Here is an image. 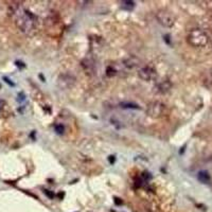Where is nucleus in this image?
<instances>
[{
  "label": "nucleus",
  "instance_id": "nucleus-1",
  "mask_svg": "<svg viewBox=\"0 0 212 212\" xmlns=\"http://www.w3.org/2000/svg\"><path fill=\"white\" fill-rule=\"evenodd\" d=\"M11 14L14 17L15 24L17 28L26 34H30L36 29L37 18L34 14L26 10L21 6H13Z\"/></svg>",
  "mask_w": 212,
  "mask_h": 212
},
{
  "label": "nucleus",
  "instance_id": "nucleus-2",
  "mask_svg": "<svg viewBox=\"0 0 212 212\" xmlns=\"http://www.w3.org/2000/svg\"><path fill=\"white\" fill-rule=\"evenodd\" d=\"M188 42L193 47L201 48L208 44V36L199 29H194L188 34Z\"/></svg>",
  "mask_w": 212,
  "mask_h": 212
},
{
  "label": "nucleus",
  "instance_id": "nucleus-3",
  "mask_svg": "<svg viewBox=\"0 0 212 212\" xmlns=\"http://www.w3.org/2000/svg\"><path fill=\"white\" fill-rule=\"evenodd\" d=\"M164 110H166V105L159 101H155V102H152L149 105L148 109H146V114L151 118L157 119L163 116Z\"/></svg>",
  "mask_w": 212,
  "mask_h": 212
},
{
  "label": "nucleus",
  "instance_id": "nucleus-4",
  "mask_svg": "<svg viewBox=\"0 0 212 212\" xmlns=\"http://www.w3.org/2000/svg\"><path fill=\"white\" fill-rule=\"evenodd\" d=\"M156 18L159 21V24H162L163 27H167V28H171L175 24V17H174V15L168 11H159L156 14Z\"/></svg>",
  "mask_w": 212,
  "mask_h": 212
},
{
  "label": "nucleus",
  "instance_id": "nucleus-5",
  "mask_svg": "<svg viewBox=\"0 0 212 212\" xmlns=\"http://www.w3.org/2000/svg\"><path fill=\"white\" fill-rule=\"evenodd\" d=\"M138 76L143 81L149 82L156 78V70L152 66H144L138 70Z\"/></svg>",
  "mask_w": 212,
  "mask_h": 212
},
{
  "label": "nucleus",
  "instance_id": "nucleus-6",
  "mask_svg": "<svg viewBox=\"0 0 212 212\" xmlns=\"http://www.w3.org/2000/svg\"><path fill=\"white\" fill-rule=\"evenodd\" d=\"M139 63H140V59L137 58V57H135V56H128L123 61L124 66L129 69H133L135 67H137L139 65Z\"/></svg>",
  "mask_w": 212,
  "mask_h": 212
},
{
  "label": "nucleus",
  "instance_id": "nucleus-7",
  "mask_svg": "<svg viewBox=\"0 0 212 212\" xmlns=\"http://www.w3.org/2000/svg\"><path fill=\"white\" fill-rule=\"evenodd\" d=\"M197 179L201 184H210L211 181L210 174L207 171H199L197 174Z\"/></svg>",
  "mask_w": 212,
  "mask_h": 212
},
{
  "label": "nucleus",
  "instance_id": "nucleus-8",
  "mask_svg": "<svg viewBox=\"0 0 212 212\" xmlns=\"http://www.w3.org/2000/svg\"><path fill=\"white\" fill-rule=\"evenodd\" d=\"M172 87V84L170 83L169 81H164L162 82L161 84L158 85V89H159V92H161V93H164V92L169 91L170 89H171Z\"/></svg>",
  "mask_w": 212,
  "mask_h": 212
},
{
  "label": "nucleus",
  "instance_id": "nucleus-9",
  "mask_svg": "<svg viewBox=\"0 0 212 212\" xmlns=\"http://www.w3.org/2000/svg\"><path fill=\"white\" fill-rule=\"evenodd\" d=\"M120 106L122 107V108H131V109H139L140 108L138 104L129 103V102H122V103H120Z\"/></svg>",
  "mask_w": 212,
  "mask_h": 212
},
{
  "label": "nucleus",
  "instance_id": "nucleus-10",
  "mask_svg": "<svg viewBox=\"0 0 212 212\" xmlns=\"http://www.w3.org/2000/svg\"><path fill=\"white\" fill-rule=\"evenodd\" d=\"M121 4H122V7L126 10H132L135 6L134 1H121Z\"/></svg>",
  "mask_w": 212,
  "mask_h": 212
},
{
  "label": "nucleus",
  "instance_id": "nucleus-11",
  "mask_svg": "<svg viewBox=\"0 0 212 212\" xmlns=\"http://www.w3.org/2000/svg\"><path fill=\"white\" fill-rule=\"evenodd\" d=\"M54 129H55V132L58 135H62V134H64L65 127H64V125H62V124H55V125H54Z\"/></svg>",
  "mask_w": 212,
  "mask_h": 212
},
{
  "label": "nucleus",
  "instance_id": "nucleus-12",
  "mask_svg": "<svg viewBox=\"0 0 212 212\" xmlns=\"http://www.w3.org/2000/svg\"><path fill=\"white\" fill-rule=\"evenodd\" d=\"M26 100V96H24V92H20V93H18V98H17V101L18 102H22Z\"/></svg>",
  "mask_w": 212,
  "mask_h": 212
},
{
  "label": "nucleus",
  "instance_id": "nucleus-13",
  "mask_svg": "<svg viewBox=\"0 0 212 212\" xmlns=\"http://www.w3.org/2000/svg\"><path fill=\"white\" fill-rule=\"evenodd\" d=\"M44 193L46 194L47 196H48L49 198H51V199H53V197H54V194L52 193V192H50L49 190H46V189H45L44 190Z\"/></svg>",
  "mask_w": 212,
  "mask_h": 212
},
{
  "label": "nucleus",
  "instance_id": "nucleus-14",
  "mask_svg": "<svg viewBox=\"0 0 212 212\" xmlns=\"http://www.w3.org/2000/svg\"><path fill=\"white\" fill-rule=\"evenodd\" d=\"M3 80H4V82H6V84L10 85V86H12V87L15 86V83H13V82H12L9 78H6V76H3Z\"/></svg>",
  "mask_w": 212,
  "mask_h": 212
},
{
  "label": "nucleus",
  "instance_id": "nucleus-15",
  "mask_svg": "<svg viewBox=\"0 0 212 212\" xmlns=\"http://www.w3.org/2000/svg\"><path fill=\"white\" fill-rule=\"evenodd\" d=\"M15 64H16V66L20 67V68H24V67H26V65H24V63H22V62H19V61H17Z\"/></svg>",
  "mask_w": 212,
  "mask_h": 212
},
{
  "label": "nucleus",
  "instance_id": "nucleus-16",
  "mask_svg": "<svg viewBox=\"0 0 212 212\" xmlns=\"http://www.w3.org/2000/svg\"><path fill=\"white\" fill-rule=\"evenodd\" d=\"M115 203H116V205H118V206L122 205V201L118 197H115Z\"/></svg>",
  "mask_w": 212,
  "mask_h": 212
},
{
  "label": "nucleus",
  "instance_id": "nucleus-17",
  "mask_svg": "<svg viewBox=\"0 0 212 212\" xmlns=\"http://www.w3.org/2000/svg\"><path fill=\"white\" fill-rule=\"evenodd\" d=\"M4 105H6V102H4L3 100L0 99V109L3 108V106H4Z\"/></svg>",
  "mask_w": 212,
  "mask_h": 212
},
{
  "label": "nucleus",
  "instance_id": "nucleus-18",
  "mask_svg": "<svg viewBox=\"0 0 212 212\" xmlns=\"http://www.w3.org/2000/svg\"><path fill=\"white\" fill-rule=\"evenodd\" d=\"M109 161H110V163H114L115 162V156H109Z\"/></svg>",
  "mask_w": 212,
  "mask_h": 212
},
{
  "label": "nucleus",
  "instance_id": "nucleus-19",
  "mask_svg": "<svg viewBox=\"0 0 212 212\" xmlns=\"http://www.w3.org/2000/svg\"><path fill=\"white\" fill-rule=\"evenodd\" d=\"M0 88H1V85H0Z\"/></svg>",
  "mask_w": 212,
  "mask_h": 212
}]
</instances>
